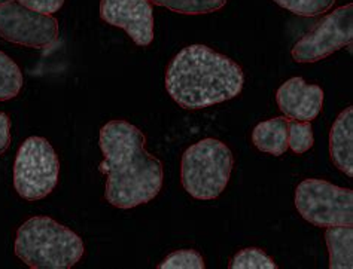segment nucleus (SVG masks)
Segmentation results:
<instances>
[{"label":"nucleus","mask_w":353,"mask_h":269,"mask_svg":"<svg viewBox=\"0 0 353 269\" xmlns=\"http://www.w3.org/2000/svg\"><path fill=\"white\" fill-rule=\"evenodd\" d=\"M145 134L123 119L109 120L100 129L108 180L105 200L117 208H134L151 202L164 183L163 162L146 151Z\"/></svg>","instance_id":"obj_1"},{"label":"nucleus","mask_w":353,"mask_h":269,"mask_svg":"<svg viewBox=\"0 0 353 269\" xmlns=\"http://www.w3.org/2000/svg\"><path fill=\"white\" fill-rule=\"evenodd\" d=\"M243 70L206 45H191L174 55L165 70V89L182 109H208L240 96Z\"/></svg>","instance_id":"obj_2"},{"label":"nucleus","mask_w":353,"mask_h":269,"mask_svg":"<svg viewBox=\"0 0 353 269\" xmlns=\"http://www.w3.org/2000/svg\"><path fill=\"white\" fill-rule=\"evenodd\" d=\"M15 256L32 269H70L85 255L83 239L48 216H34L17 229Z\"/></svg>","instance_id":"obj_3"},{"label":"nucleus","mask_w":353,"mask_h":269,"mask_svg":"<svg viewBox=\"0 0 353 269\" xmlns=\"http://www.w3.org/2000/svg\"><path fill=\"white\" fill-rule=\"evenodd\" d=\"M234 166L230 147L216 138H203L182 155L181 183L194 200H216L225 191Z\"/></svg>","instance_id":"obj_4"},{"label":"nucleus","mask_w":353,"mask_h":269,"mask_svg":"<svg viewBox=\"0 0 353 269\" xmlns=\"http://www.w3.org/2000/svg\"><path fill=\"white\" fill-rule=\"evenodd\" d=\"M60 160L52 144L32 136L18 147L14 162V188L26 201H39L57 188Z\"/></svg>","instance_id":"obj_5"},{"label":"nucleus","mask_w":353,"mask_h":269,"mask_svg":"<svg viewBox=\"0 0 353 269\" xmlns=\"http://www.w3.org/2000/svg\"><path fill=\"white\" fill-rule=\"evenodd\" d=\"M300 216L318 228L353 225V192L327 180L305 179L295 189Z\"/></svg>","instance_id":"obj_6"},{"label":"nucleus","mask_w":353,"mask_h":269,"mask_svg":"<svg viewBox=\"0 0 353 269\" xmlns=\"http://www.w3.org/2000/svg\"><path fill=\"white\" fill-rule=\"evenodd\" d=\"M353 39V3L340 6L304 34L291 51L296 63H316L349 46Z\"/></svg>","instance_id":"obj_7"},{"label":"nucleus","mask_w":353,"mask_h":269,"mask_svg":"<svg viewBox=\"0 0 353 269\" xmlns=\"http://www.w3.org/2000/svg\"><path fill=\"white\" fill-rule=\"evenodd\" d=\"M0 38L27 48H51L59 41V21L9 0L0 5Z\"/></svg>","instance_id":"obj_8"},{"label":"nucleus","mask_w":353,"mask_h":269,"mask_svg":"<svg viewBox=\"0 0 353 269\" xmlns=\"http://www.w3.org/2000/svg\"><path fill=\"white\" fill-rule=\"evenodd\" d=\"M100 18L123 29L137 46L154 41V9L150 0H100Z\"/></svg>","instance_id":"obj_9"},{"label":"nucleus","mask_w":353,"mask_h":269,"mask_svg":"<svg viewBox=\"0 0 353 269\" xmlns=\"http://www.w3.org/2000/svg\"><path fill=\"white\" fill-rule=\"evenodd\" d=\"M277 106L283 116L300 122H312L323 107V89L295 76L283 82L276 92Z\"/></svg>","instance_id":"obj_10"},{"label":"nucleus","mask_w":353,"mask_h":269,"mask_svg":"<svg viewBox=\"0 0 353 269\" xmlns=\"http://www.w3.org/2000/svg\"><path fill=\"white\" fill-rule=\"evenodd\" d=\"M330 155L334 165L353 177V107L349 106L334 120L330 133Z\"/></svg>","instance_id":"obj_11"},{"label":"nucleus","mask_w":353,"mask_h":269,"mask_svg":"<svg viewBox=\"0 0 353 269\" xmlns=\"http://www.w3.org/2000/svg\"><path fill=\"white\" fill-rule=\"evenodd\" d=\"M288 124L290 119L279 116L259 122L252 131V143L258 151L282 156L288 151Z\"/></svg>","instance_id":"obj_12"},{"label":"nucleus","mask_w":353,"mask_h":269,"mask_svg":"<svg viewBox=\"0 0 353 269\" xmlns=\"http://www.w3.org/2000/svg\"><path fill=\"white\" fill-rule=\"evenodd\" d=\"M331 269L353 268V229L352 226H330L325 230Z\"/></svg>","instance_id":"obj_13"},{"label":"nucleus","mask_w":353,"mask_h":269,"mask_svg":"<svg viewBox=\"0 0 353 269\" xmlns=\"http://www.w3.org/2000/svg\"><path fill=\"white\" fill-rule=\"evenodd\" d=\"M24 85V76L20 66L0 51V101H8L20 94Z\"/></svg>","instance_id":"obj_14"},{"label":"nucleus","mask_w":353,"mask_h":269,"mask_svg":"<svg viewBox=\"0 0 353 269\" xmlns=\"http://www.w3.org/2000/svg\"><path fill=\"white\" fill-rule=\"evenodd\" d=\"M155 6L183 15H206L221 11L228 0H150Z\"/></svg>","instance_id":"obj_15"},{"label":"nucleus","mask_w":353,"mask_h":269,"mask_svg":"<svg viewBox=\"0 0 353 269\" xmlns=\"http://www.w3.org/2000/svg\"><path fill=\"white\" fill-rule=\"evenodd\" d=\"M230 269H277L279 265L264 250L249 247L240 250L228 263Z\"/></svg>","instance_id":"obj_16"},{"label":"nucleus","mask_w":353,"mask_h":269,"mask_svg":"<svg viewBox=\"0 0 353 269\" xmlns=\"http://www.w3.org/2000/svg\"><path fill=\"white\" fill-rule=\"evenodd\" d=\"M314 144L313 128L310 122H294L288 124V149H291L295 155H303L310 151Z\"/></svg>","instance_id":"obj_17"},{"label":"nucleus","mask_w":353,"mask_h":269,"mask_svg":"<svg viewBox=\"0 0 353 269\" xmlns=\"http://www.w3.org/2000/svg\"><path fill=\"white\" fill-rule=\"evenodd\" d=\"M273 2L299 17H318L328 12L336 0H273Z\"/></svg>","instance_id":"obj_18"},{"label":"nucleus","mask_w":353,"mask_h":269,"mask_svg":"<svg viewBox=\"0 0 353 269\" xmlns=\"http://www.w3.org/2000/svg\"><path fill=\"white\" fill-rule=\"evenodd\" d=\"M160 269H204L206 262L197 250H176V252L167 256L161 263H158Z\"/></svg>","instance_id":"obj_19"},{"label":"nucleus","mask_w":353,"mask_h":269,"mask_svg":"<svg viewBox=\"0 0 353 269\" xmlns=\"http://www.w3.org/2000/svg\"><path fill=\"white\" fill-rule=\"evenodd\" d=\"M15 2L26 6L27 9H32V11L46 15L59 12L64 5V0H15Z\"/></svg>","instance_id":"obj_20"},{"label":"nucleus","mask_w":353,"mask_h":269,"mask_svg":"<svg viewBox=\"0 0 353 269\" xmlns=\"http://www.w3.org/2000/svg\"><path fill=\"white\" fill-rule=\"evenodd\" d=\"M11 146V118L0 112V155H3Z\"/></svg>","instance_id":"obj_21"},{"label":"nucleus","mask_w":353,"mask_h":269,"mask_svg":"<svg viewBox=\"0 0 353 269\" xmlns=\"http://www.w3.org/2000/svg\"><path fill=\"white\" fill-rule=\"evenodd\" d=\"M6 2H9V0H0V5H3V3H6Z\"/></svg>","instance_id":"obj_22"}]
</instances>
